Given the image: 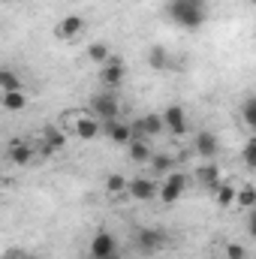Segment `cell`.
<instances>
[{"instance_id":"4fadbf2b","label":"cell","mask_w":256,"mask_h":259,"mask_svg":"<svg viewBox=\"0 0 256 259\" xmlns=\"http://www.w3.org/2000/svg\"><path fill=\"white\" fill-rule=\"evenodd\" d=\"M163 121H166V130H169L172 136H184V133H187V115H184L181 106H169V109L163 112Z\"/></svg>"},{"instance_id":"9a60e30c","label":"cell","mask_w":256,"mask_h":259,"mask_svg":"<svg viewBox=\"0 0 256 259\" xmlns=\"http://www.w3.org/2000/svg\"><path fill=\"white\" fill-rule=\"evenodd\" d=\"M196 181L199 184H205L208 190H217L223 181H220V169H217V163H205V166H199L196 169Z\"/></svg>"},{"instance_id":"9c48e42d","label":"cell","mask_w":256,"mask_h":259,"mask_svg":"<svg viewBox=\"0 0 256 259\" xmlns=\"http://www.w3.org/2000/svg\"><path fill=\"white\" fill-rule=\"evenodd\" d=\"M160 193V187L154 184V178H130V199L133 202H151L154 196Z\"/></svg>"},{"instance_id":"e0dca14e","label":"cell","mask_w":256,"mask_h":259,"mask_svg":"<svg viewBox=\"0 0 256 259\" xmlns=\"http://www.w3.org/2000/svg\"><path fill=\"white\" fill-rule=\"evenodd\" d=\"M106 193L115 196V199H124V196H130V178H124L121 172L106 175Z\"/></svg>"},{"instance_id":"7c38bea8","label":"cell","mask_w":256,"mask_h":259,"mask_svg":"<svg viewBox=\"0 0 256 259\" xmlns=\"http://www.w3.org/2000/svg\"><path fill=\"white\" fill-rule=\"evenodd\" d=\"M103 133H106L115 145H130V142L136 139L133 124H124V121H109V124H103Z\"/></svg>"},{"instance_id":"ffe728a7","label":"cell","mask_w":256,"mask_h":259,"mask_svg":"<svg viewBox=\"0 0 256 259\" xmlns=\"http://www.w3.org/2000/svg\"><path fill=\"white\" fill-rule=\"evenodd\" d=\"M214 196H217V205H220V208H229V205L238 199V187H232V184H220V187L214 190Z\"/></svg>"},{"instance_id":"7a4b0ae2","label":"cell","mask_w":256,"mask_h":259,"mask_svg":"<svg viewBox=\"0 0 256 259\" xmlns=\"http://www.w3.org/2000/svg\"><path fill=\"white\" fill-rule=\"evenodd\" d=\"M66 124H69V133H75L84 142H91L103 133V121L91 112H72V115H66Z\"/></svg>"},{"instance_id":"5bb4252c","label":"cell","mask_w":256,"mask_h":259,"mask_svg":"<svg viewBox=\"0 0 256 259\" xmlns=\"http://www.w3.org/2000/svg\"><path fill=\"white\" fill-rule=\"evenodd\" d=\"M81 30H84V21H81L78 15H66V18H61V21H58L55 36H58V39H75Z\"/></svg>"},{"instance_id":"484cf974","label":"cell","mask_w":256,"mask_h":259,"mask_svg":"<svg viewBox=\"0 0 256 259\" xmlns=\"http://www.w3.org/2000/svg\"><path fill=\"white\" fill-rule=\"evenodd\" d=\"M241 160H244V166L250 169V172H256V136L244 145V151H241Z\"/></svg>"},{"instance_id":"d4e9b609","label":"cell","mask_w":256,"mask_h":259,"mask_svg":"<svg viewBox=\"0 0 256 259\" xmlns=\"http://www.w3.org/2000/svg\"><path fill=\"white\" fill-rule=\"evenodd\" d=\"M42 142H46V145H52L55 151H61V148H64V133H61V130H55V127H46Z\"/></svg>"},{"instance_id":"5b68a950","label":"cell","mask_w":256,"mask_h":259,"mask_svg":"<svg viewBox=\"0 0 256 259\" xmlns=\"http://www.w3.org/2000/svg\"><path fill=\"white\" fill-rule=\"evenodd\" d=\"M124 75H127L124 61H121L118 55H112V58L103 64V69H100V84H103L106 91H118V88L124 84Z\"/></svg>"},{"instance_id":"44dd1931","label":"cell","mask_w":256,"mask_h":259,"mask_svg":"<svg viewBox=\"0 0 256 259\" xmlns=\"http://www.w3.org/2000/svg\"><path fill=\"white\" fill-rule=\"evenodd\" d=\"M148 64L154 66V69H166V66H169V52H166L163 46H151V52H148Z\"/></svg>"},{"instance_id":"30bf717a","label":"cell","mask_w":256,"mask_h":259,"mask_svg":"<svg viewBox=\"0 0 256 259\" xmlns=\"http://www.w3.org/2000/svg\"><path fill=\"white\" fill-rule=\"evenodd\" d=\"M217 136L211 133V130H199L196 136H193V151L199 154V157H205V160H214L217 157Z\"/></svg>"},{"instance_id":"7402d4cb","label":"cell","mask_w":256,"mask_h":259,"mask_svg":"<svg viewBox=\"0 0 256 259\" xmlns=\"http://www.w3.org/2000/svg\"><path fill=\"white\" fill-rule=\"evenodd\" d=\"M0 88H3V94H6V91H24V88H21V78H18L12 69H0Z\"/></svg>"},{"instance_id":"f1b7e54d","label":"cell","mask_w":256,"mask_h":259,"mask_svg":"<svg viewBox=\"0 0 256 259\" xmlns=\"http://www.w3.org/2000/svg\"><path fill=\"white\" fill-rule=\"evenodd\" d=\"M247 232H250V238H256V208L250 211V217H247Z\"/></svg>"},{"instance_id":"d6986e66","label":"cell","mask_w":256,"mask_h":259,"mask_svg":"<svg viewBox=\"0 0 256 259\" xmlns=\"http://www.w3.org/2000/svg\"><path fill=\"white\" fill-rule=\"evenodd\" d=\"M0 103H3L6 112H21V109L27 106V94H24V91H6Z\"/></svg>"},{"instance_id":"3957f363","label":"cell","mask_w":256,"mask_h":259,"mask_svg":"<svg viewBox=\"0 0 256 259\" xmlns=\"http://www.w3.org/2000/svg\"><path fill=\"white\" fill-rule=\"evenodd\" d=\"M91 115H97L103 124L118 121V115H121V100H118V94H115V91L94 94V97H91Z\"/></svg>"},{"instance_id":"603a6c76","label":"cell","mask_w":256,"mask_h":259,"mask_svg":"<svg viewBox=\"0 0 256 259\" xmlns=\"http://www.w3.org/2000/svg\"><path fill=\"white\" fill-rule=\"evenodd\" d=\"M241 208H250L253 211L256 208V187L253 184H244V187H238V199H235Z\"/></svg>"},{"instance_id":"f546056e","label":"cell","mask_w":256,"mask_h":259,"mask_svg":"<svg viewBox=\"0 0 256 259\" xmlns=\"http://www.w3.org/2000/svg\"><path fill=\"white\" fill-rule=\"evenodd\" d=\"M0 3H15V0H0Z\"/></svg>"},{"instance_id":"52a82bcc","label":"cell","mask_w":256,"mask_h":259,"mask_svg":"<svg viewBox=\"0 0 256 259\" xmlns=\"http://www.w3.org/2000/svg\"><path fill=\"white\" fill-rule=\"evenodd\" d=\"M184 187H187V175L184 172H172V175H166V181L160 187V199L166 205H172V202H178V196L184 193Z\"/></svg>"},{"instance_id":"277c9868","label":"cell","mask_w":256,"mask_h":259,"mask_svg":"<svg viewBox=\"0 0 256 259\" xmlns=\"http://www.w3.org/2000/svg\"><path fill=\"white\" fill-rule=\"evenodd\" d=\"M166 241H169V235H166L163 229H157V226H145V229L136 232V247H139V253H145V256L160 253V250L166 247Z\"/></svg>"},{"instance_id":"ba28073f","label":"cell","mask_w":256,"mask_h":259,"mask_svg":"<svg viewBox=\"0 0 256 259\" xmlns=\"http://www.w3.org/2000/svg\"><path fill=\"white\" fill-rule=\"evenodd\" d=\"M88 250H91V259H109V256H115V250H118L115 235H109V232H97V235L91 238Z\"/></svg>"},{"instance_id":"8fae6325","label":"cell","mask_w":256,"mask_h":259,"mask_svg":"<svg viewBox=\"0 0 256 259\" xmlns=\"http://www.w3.org/2000/svg\"><path fill=\"white\" fill-rule=\"evenodd\" d=\"M6 157H9V163H15V166H27V163L36 157V148H33L30 142H24V139H15V142H9V148H6Z\"/></svg>"},{"instance_id":"cb8c5ba5","label":"cell","mask_w":256,"mask_h":259,"mask_svg":"<svg viewBox=\"0 0 256 259\" xmlns=\"http://www.w3.org/2000/svg\"><path fill=\"white\" fill-rule=\"evenodd\" d=\"M88 58H91L94 64H106V61L112 58V52H109V46H106V42H94V46L88 49Z\"/></svg>"},{"instance_id":"ac0fdd59","label":"cell","mask_w":256,"mask_h":259,"mask_svg":"<svg viewBox=\"0 0 256 259\" xmlns=\"http://www.w3.org/2000/svg\"><path fill=\"white\" fill-rule=\"evenodd\" d=\"M148 166H151L154 175H172L175 172V157L172 154H154Z\"/></svg>"},{"instance_id":"1f68e13d","label":"cell","mask_w":256,"mask_h":259,"mask_svg":"<svg viewBox=\"0 0 256 259\" xmlns=\"http://www.w3.org/2000/svg\"><path fill=\"white\" fill-rule=\"evenodd\" d=\"M250 3H253V6H256V0H250Z\"/></svg>"},{"instance_id":"4316f807","label":"cell","mask_w":256,"mask_h":259,"mask_svg":"<svg viewBox=\"0 0 256 259\" xmlns=\"http://www.w3.org/2000/svg\"><path fill=\"white\" fill-rule=\"evenodd\" d=\"M241 118H244V124H247V127L256 130V100H247V103L241 106Z\"/></svg>"},{"instance_id":"6da1fadb","label":"cell","mask_w":256,"mask_h":259,"mask_svg":"<svg viewBox=\"0 0 256 259\" xmlns=\"http://www.w3.org/2000/svg\"><path fill=\"white\" fill-rule=\"evenodd\" d=\"M169 18L178 27L196 30L205 21V6H202V0H172L169 3Z\"/></svg>"},{"instance_id":"2e32d148","label":"cell","mask_w":256,"mask_h":259,"mask_svg":"<svg viewBox=\"0 0 256 259\" xmlns=\"http://www.w3.org/2000/svg\"><path fill=\"white\" fill-rule=\"evenodd\" d=\"M127 148H130V160H133V163H139V166H142V163L148 166V163H151V157H154V151H151L148 139H139V136H136Z\"/></svg>"},{"instance_id":"83f0119b","label":"cell","mask_w":256,"mask_h":259,"mask_svg":"<svg viewBox=\"0 0 256 259\" xmlns=\"http://www.w3.org/2000/svg\"><path fill=\"white\" fill-rule=\"evenodd\" d=\"M226 259H247V250H244L238 241H229V244H226Z\"/></svg>"},{"instance_id":"4dcf8cb0","label":"cell","mask_w":256,"mask_h":259,"mask_svg":"<svg viewBox=\"0 0 256 259\" xmlns=\"http://www.w3.org/2000/svg\"><path fill=\"white\" fill-rule=\"evenodd\" d=\"M109 259H121V256H118V253H115V256H109Z\"/></svg>"},{"instance_id":"8992f818","label":"cell","mask_w":256,"mask_h":259,"mask_svg":"<svg viewBox=\"0 0 256 259\" xmlns=\"http://www.w3.org/2000/svg\"><path fill=\"white\" fill-rule=\"evenodd\" d=\"M163 130H166L163 115H142V118L133 121V133H136L139 139H154V136H160Z\"/></svg>"}]
</instances>
